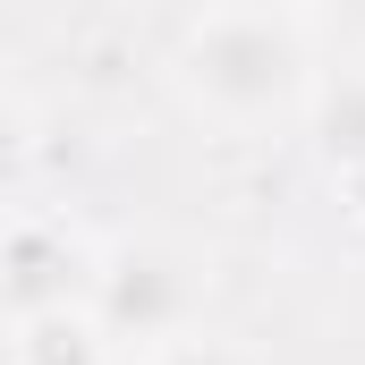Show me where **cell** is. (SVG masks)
I'll use <instances>...</instances> for the list:
<instances>
[{"label": "cell", "mask_w": 365, "mask_h": 365, "mask_svg": "<svg viewBox=\"0 0 365 365\" xmlns=\"http://www.w3.org/2000/svg\"><path fill=\"white\" fill-rule=\"evenodd\" d=\"M179 68L221 119H272L306 86V26L289 9H204L179 43Z\"/></svg>", "instance_id": "obj_1"}, {"label": "cell", "mask_w": 365, "mask_h": 365, "mask_svg": "<svg viewBox=\"0 0 365 365\" xmlns=\"http://www.w3.org/2000/svg\"><path fill=\"white\" fill-rule=\"evenodd\" d=\"M187 306H195V272L170 247H119L93 272L86 314L102 331V349H162V340H187Z\"/></svg>", "instance_id": "obj_2"}, {"label": "cell", "mask_w": 365, "mask_h": 365, "mask_svg": "<svg viewBox=\"0 0 365 365\" xmlns=\"http://www.w3.org/2000/svg\"><path fill=\"white\" fill-rule=\"evenodd\" d=\"M77 272H86V255H77V238L51 230V221H26V230L0 238V289H9L17 323H26V314L77 306Z\"/></svg>", "instance_id": "obj_3"}, {"label": "cell", "mask_w": 365, "mask_h": 365, "mask_svg": "<svg viewBox=\"0 0 365 365\" xmlns=\"http://www.w3.org/2000/svg\"><path fill=\"white\" fill-rule=\"evenodd\" d=\"M17 365H110V349H102L93 314L60 306V314H26L17 323Z\"/></svg>", "instance_id": "obj_4"}, {"label": "cell", "mask_w": 365, "mask_h": 365, "mask_svg": "<svg viewBox=\"0 0 365 365\" xmlns=\"http://www.w3.org/2000/svg\"><path fill=\"white\" fill-rule=\"evenodd\" d=\"M314 128H323V153H331V170H340V179L365 170V68H340V77L323 86Z\"/></svg>", "instance_id": "obj_5"}, {"label": "cell", "mask_w": 365, "mask_h": 365, "mask_svg": "<svg viewBox=\"0 0 365 365\" xmlns=\"http://www.w3.org/2000/svg\"><path fill=\"white\" fill-rule=\"evenodd\" d=\"M26 162H34V136H26V119L0 102V204L26 187Z\"/></svg>", "instance_id": "obj_6"}, {"label": "cell", "mask_w": 365, "mask_h": 365, "mask_svg": "<svg viewBox=\"0 0 365 365\" xmlns=\"http://www.w3.org/2000/svg\"><path fill=\"white\" fill-rule=\"evenodd\" d=\"M153 365H247V357H238L230 340H204V331H187V340H170Z\"/></svg>", "instance_id": "obj_7"}, {"label": "cell", "mask_w": 365, "mask_h": 365, "mask_svg": "<svg viewBox=\"0 0 365 365\" xmlns=\"http://www.w3.org/2000/svg\"><path fill=\"white\" fill-rule=\"evenodd\" d=\"M340 187H349V195H357V212H365V170H349V179H340Z\"/></svg>", "instance_id": "obj_8"}]
</instances>
